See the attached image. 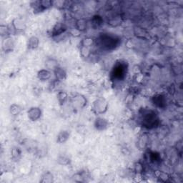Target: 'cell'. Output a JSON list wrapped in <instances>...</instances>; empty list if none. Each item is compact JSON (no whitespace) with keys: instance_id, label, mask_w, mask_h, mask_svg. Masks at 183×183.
Masks as SVG:
<instances>
[{"instance_id":"cell-1","label":"cell","mask_w":183,"mask_h":183,"mask_svg":"<svg viewBox=\"0 0 183 183\" xmlns=\"http://www.w3.org/2000/svg\"><path fill=\"white\" fill-rule=\"evenodd\" d=\"M141 121L143 126L147 128L154 127L158 123L156 113L152 110H144L141 114Z\"/></svg>"},{"instance_id":"cell-6","label":"cell","mask_w":183,"mask_h":183,"mask_svg":"<svg viewBox=\"0 0 183 183\" xmlns=\"http://www.w3.org/2000/svg\"><path fill=\"white\" fill-rule=\"evenodd\" d=\"M72 103L73 104V107L77 109H81L84 107L86 104V99L83 96L77 95L72 99Z\"/></svg>"},{"instance_id":"cell-18","label":"cell","mask_w":183,"mask_h":183,"mask_svg":"<svg viewBox=\"0 0 183 183\" xmlns=\"http://www.w3.org/2000/svg\"><path fill=\"white\" fill-rule=\"evenodd\" d=\"M91 23H92V25L94 26V27H98L99 25H102V19L100 17L96 16L92 19V21H91Z\"/></svg>"},{"instance_id":"cell-7","label":"cell","mask_w":183,"mask_h":183,"mask_svg":"<svg viewBox=\"0 0 183 183\" xmlns=\"http://www.w3.org/2000/svg\"><path fill=\"white\" fill-rule=\"evenodd\" d=\"M154 104L159 107H164L166 104V99H165V96L162 95H155L152 99Z\"/></svg>"},{"instance_id":"cell-21","label":"cell","mask_w":183,"mask_h":183,"mask_svg":"<svg viewBox=\"0 0 183 183\" xmlns=\"http://www.w3.org/2000/svg\"><path fill=\"white\" fill-rule=\"evenodd\" d=\"M92 42H93V40H91V39L87 38V39H85V40H84L83 41H82V45H83V47H88L92 45Z\"/></svg>"},{"instance_id":"cell-11","label":"cell","mask_w":183,"mask_h":183,"mask_svg":"<svg viewBox=\"0 0 183 183\" xmlns=\"http://www.w3.org/2000/svg\"><path fill=\"white\" fill-rule=\"evenodd\" d=\"M39 43H40V41H39V39L37 37H30L28 40V48L31 49H36L39 46Z\"/></svg>"},{"instance_id":"cell-23","label":"cell","mask_w":183,"mask_h":183,"mask_svg":"<svg viewBox=\"0 0 183 183\" xmlns=\"http://www.w3.org/2000/svg\"><path fill=\"white\" fill-rule=\"evenodd\" d=\"M135 170L137 173H142L143 170V166L141 163L137 162L135 165Z\"/></svg>"},{"instance_id":"cell-17","label":"cell","mask_w":183,"mask_h":183,"mask_svg":"<svg viewBox=\"0 0 183 183\" xmlns=\"http://www.w3.org/2000/svg\"><path fill=\"white\" fill-rule=\"evenodd\" d=\"M51 64H52V69H53L54 70V69L56 68L57 67V62L55 61L53 59H52V60H48L47 61V63H46V65H47V67L48 69H49L50 67H51Z\"/></svg>"},{"instance_id":"cell-3","label":"cell","mask_w":183,"mask_h":183,"mask_svg":"<svg viewBox=\"0 0 183 183\" xmlns=\"http://www.w3.org/2000/svg\"><path fill=\"white\" fill-rule=\"evenodd\" d=\"M108 102L104 98L97 99L93 103V110L97 114H102L107 110Z\"/></svg>"},{"instance_id":"cell-15","label":"cell","mask_w":183,"mask_h":183,"mask_svg":"<svg viewBox=\"0 0 183 183\" xmlns=\"http://www.w3.org/2000/svg\"><path fill=\"white\" fill-rule=\"evenodd\" d=\"M57 99L60 104H64L67 99V95L64 91H60L57 95Z\"/></svg>"},{"instance_id":"cell-4","label":"cell","mask_w":183,"mask_h":183,"mask_svg":"<svg viewBox=\"0 0 183 183\" xmlns=\"http://www.w3.org/2000/svg\"><path fill=\"white\" fill-rule=\"evenodd\" d=\"M126 72V67L123 63H119L113 69L112 75L114 76L115 79L119 80L123 78Z\"/></svg>"},{"instance_id":"cell-2","label":"cell","mask_w":183,"mask_h":183,"mask_svg":"<svg viewBox=\"0 0 183 183\" xmlns=\"http://www.w3.org/2000/svg\"><path fill=\"white\" fill-rule=\"evenodd\" d=\"M99 45L102 49H112L118 45L119 40L109 34H104L99 38Z\"/></svg>"},{"instance_id":"cell-12","label":"cell","mask_w":183,"mask_h":183,"mask_svg":"<svg viewBox=\"0 0 183 183\" xmlns=\"http://www.w3.org/2000/svg\"><path fill=\"white\" fill-rule=\"evenodd\" d=\"M69 133L67 131H62L59 133L57 136V142L59 143H64L69 139Z\"/></svg>"},{"instance_id":"cell-8","label":"cell","mask_w":183,"mask_h":183,"mask_svg":"<svg viewBox=\"0 0 183 183\" xmlns=\"http://www.w3.org/2000/svg\"><path fill=\"white\" fill-rule=\"evenodd\" d=\"M95 125L98 130H104L108 127V122L105 119L99 117L96 119Z\"/></svg>"},{"instance_id":"cell-22","label":"cell","mask_w":183,"mask_h":183,"mask_svg":"<svg viewBox=\"0 0 183 183\" xmlns=\"http://www.w3.org/2000/svg\"><path fill=\"white\" fill-rule=\"evenodd\" d=\"M59 163L61 165H67L69 162V159L66 158V157H61V158H59Z\"/></svg>"},{"instance_id":"cell-14","label":"cell","mask_w":183,"mask_h":183,"mask_svg":"<svg viewBox=\"0 0 183 183\" xmlns=\"http://www.w3.org/2000/svg\"><path fill=\"white\" fill-rule=\"evenodd\" d=\"M52 181H53V175L49 172L45 173V175L42 176V180H41L42 182H52Z\"/></svg>"},{"instance_id":"cell-5","label":"cell","mask_w":183,"mask_h":183,"mask_svg":"<svg viewBox=\"0 0 183 183\" xmlns=\"http://www.w3.org/2000/svg\"><path fill=\"white\" fill-rule=\"evenodd\" d=\"M28 117L32 121H37L40 118L42 112L39 107H32L27 112Z\"/></svg>"},{"instance_id":"cell-19","label":"cell","mask_w":183,"mask_h":183,"mask_svg":"<svg viewBox=\"0 0 183 183\" xmlns=\"http://www.w3.org/2000/svg\"><path fill=\"white\" fill-rule=\"evenodd\" d=\"M12 158L14 159V160H19V158L21 156V151L19 148L15 147L12 150Z\"/></svg>"},{"instance_id":"cell-9","label":"cell","mask_w":183,"mask_h":183,"mask_svg":"<svg viewBox=\"0 0 183 183\" xmlns=\"http://www.w3.org/2000/svg\"><path fill=\"white\" fill-rule=\"evenodd\" d=\"M54 75H55L56 79L58 81H61V80H64L66 78V72L61 67H57L56 68L54 69Z\"/></svg>"},{"instance_id":"cell-16","label":"cell","mask_w":183,"mask_h":183,"mask_svg":"<svg viewBox=\"0 0 183 183\" xmlns=\"http://www.w3.org/2000/svg\"><path fill=\"white\" fill-rule=\"evenodd\" d=\"M10 111L11 113H12L14 115H18L19 113H20L21 111V108L17 104H12L10 107Z\"/></svg>"},{"instance_id":"cell-20","label":"cell","mask_w":183,"mask_h":183,"mask_svg":"<svg viewBox=\"0 0 183 183\" xmlns=\"http://www.w3.org/2000/svg\"><path fill=\"white\" fill-rule=\"evenodd\" d=\"M87 26V22L84 19H80L77 21V27L78 28V29L80 30V31H83V30L85 29Z\"/></svg>"},{"instance_id":"cell-10","label":"cell","mask_w":183,"mask_h":183,"mask_svg":"<svg viewBox=\"0 0 183 183\" xmlns=\"http://www.w3.org/2000/svg\"><path fill=\"white\" fill-rule=\"evenodd\" d=\"M37 77L42 81H45L51 77V72L48 69H42L37 73Z\"/></svg>"},{"instance_id":"cell-13","label":"cell","mask_w":183,"mask_h":183,"mask_svg":"<svg viewBox=\"0 0 183 183\" xmlns=\"http://www.w3.org/2000/svg\"><path fill=\"white\" fill-rule=\"evenodd\" d=\"M148 141V137L147 134H144L139 137L138 140V146L140 149H143V148L145 147V146L147 145Z\"/></svg>"}]
</instances>
